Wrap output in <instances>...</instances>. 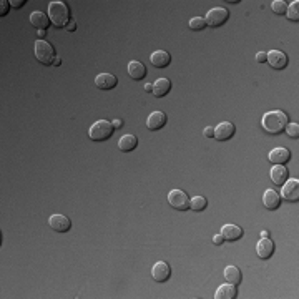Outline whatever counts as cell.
<instances>
[{"label":"cell","instance_id":"35","mask_svg":"<svg viewBox=\"0 0 299 299\" xmlns=\"http://www.w3.org/2000/svg\"><path fill=\"white\" fill-rule=\"evenodd\" d=\"M25 0H19V2H17V0H12V2H10V7H15V8H22V7H24L25 5Z\"/></svg>","mask_w":299,"mask_h":299},{"label":"cell","instance_id":"1","mask_svg":"<svg viewBox=\"0 0 299 299\" xmlns=\"http://www.w3.org/2000/svg\"><path fill=\"white\" fill-rule=\"evenodd\" d=\"M288 123H289L288 115L284 112H281V110L268 112L264 116H262V121H261V125H262V128H264L266 133L273 135V137L283 133Z\"/></svg>","mask_w":299,"mask_h":299},{"label":"cell","instance_id":"26","mask_svg":"<svg viewBox=\"0 0 299 299\" xmlns=\"http://www.w3.org/2000/svg\"><path fill=\"white\" fill-rule=\"evenodd\" d=\"M206 206H208V201L205 196H194L189 199V208H191L193 211H203Z\"/></svg>","mask_w":299,"mask_h":299},{"label":"cell","instance_id":"16","mask_svg":"<svg viewBox=\"0 0 299 299\" xmlns=\"http://www.w3.org/2000/svg\"><path fill=\"white\" fill-rule=\"evenodd\" d=\"M166 120L168 118H166V115L163 112H153V113H150V116L147 120V126H148V130L158 131L166 125Z\"/></svg>","mask_w":299,"mask_h":299},{"label":"cell","instance_id":"28","mask_svg":"<svg viewBox=\"0 0 299 299\" xmlns=\"http://www.w3.org/2000/svg\"><path fill=\"white\" fill-rule=\"evenodd\" d=\"M286 15H288V19L291 22H299V2H298V0L288 5Z\"/></svg>","mask_w":299,"mask_h":299},{"label":"cell","instance_id":"10","mask_svg":"<svg viewBox=\"0 0 299 299\" xmlns=\"http://www.w3.org/2000/svg\"><path fill=\"white\" fill-rule=\"evenodd\" d=\"M236 133V126H234L231 121H221V123L215 128V138L218 142H228L234 137Z\"/></svg>","mask_w":299,"mask_h":299},{"label":"cell","instance_id":"3","mask_svg":"<svg viewBox=\"0 0 299 299\" xmlns=\"http://www.w3.org/2000/svg\"><path fill=\"white\" fill-rule=\"evenodd\" d=\"M113 130L115 128H113V125L110 123V121L98 120L90 126L88 137H90V140H93V142H107V140L112 138Z\"/></svg>","mask_w":299,"mask_h":299},{"label":"cell","instance_id":"17","mask_svg":"<svg viewBox=\"0 0 299 299\" xmlns=\"http://www.w3.org/2000/svg\"><path fill=\"white\" fill-rule=\"evenodd\" d=\"M95 83L100 90H113L118 85V78L113 74H100L95 78Z\"/></svg>","mask_w":299,"mask_h":299},{"label":"cell","instance_id":"6","mask_svg":"<svg viewBox=\"0 0 299 299\" xmlns=\"http://www.w3.org/2000/svg\"><path fill=\"white\" fill-rule=\"evenodd\" d=\"M168 203L171 208H175L178 211L189 210V198L183 189H171L168 193Z\"/></svg>","mask_w":299,"mask_h":299},{"label":"cell","instance_id":"34","mask_svg":"<svg viewBox=\"0 0 299 299\" xmlns=\"http://www.w3.org/2000/svg\"><path fill=\"white\" fill-rule=\"evenodd\" d=\"M205 137L206 138H215V128H213V126H206V128H205Z\"/></svg>","mask_w":299,"mask_h":299},{"label":"cell","instance_id":"9","mask_svg":"<svg viewBox=\"0 0 299 299\" xmlns=\"http://www.w3.org/2000/svg\"><path fill=\"white\" fill-rule=\"evenodd\" d=\"M268 55V62L271 69L274 70H284L288 67V55L284 52H279V50H271L269 53H266Z\"/></svg>","mask_w":299,"mask_h":299},{"label":"cell","instance_id":"20","mask_svg":"<svg viewBox=\"0 0 299 299\" xmlns=\"http://www.w3.org/2000/svg\"><path fill=\"white\" fill-rule=\"evenodd\" d=\"M221 234H223L224 241H238L243 238V229L236 224H224L221 228Z\"/></svg>","mask_w":299,"mask_h":299},{"label":"cell","instance_id":"14","mask_svg":"<svg viewBox=\"0 0 299 299\" xmlns=\"http://www.w3.org/2000/svg\"><path fill=\"white\" fill-rule=\"evenodd\" d=\"M147 74H148V70H147V67H145L143 62H140V60H131V62L128 63V75H130L133 80L142 81L145 76H147Z\"/></svg>","mask_w":299,"mask_h":299},{"label":"cell","instance_id":"24","mask_svg":"<svg viewBox=\"0 0 299 299\" xmlns=\"http://www.w3.org/2000/svg\"><path fill=\"white\" fill-rule=\"evenodd\" d=\"M224 279H226V283H231V284H234V286H238V284L243 281L241 269H238L236 266H226Z\"/></svg>","mask_w":299,"mask_h":299},{"label":"cell","instance_id":"23","mask_svg":"<svg viewBox=\"0 0 299 299\" xmlns=\"http://www.w3.org/2000/svg\"><path fill=\"white\" fill-rule=\"evenodd\" d=\"M236 294H238L236 286L231 284V283H226V284H221V286L216 289L215 298L216 299H234L236 298Z\"/></svg>","mask_w":299,"mask_h":299},{"label":"cell","instance_id":"19","mask_svg":"<svg viewBox=\"0 0 299 299\" xmlns=\"http://www.w3.org/2000/svg\"><path fill=\"white\" fill-rule=\"evenodd\" d=\"M262 203H264V206L268 208L269 211L278 210L281 206V194L278 191H274V189H266L264 194H262Z\"/></svg>","mask_w":299,"mask_h":299},{"label":"cell","instance_id":"31","mask_svg":"<svg viewBox=\"0 0 299 299\" xmlns=\"http://www.w3.org/2000/svg\"><path fill=\"white\" fill-rule=\"evenodd\" d=\"M8 8H10V2H7V0H2L0 2V15L5 17L8 13Z\"/></svg>","mask_w":299,"mask_h":299},{"label":"cell","instance_id":"38","mask_svg":"<svg viewBox=\"0 0 299 299\" xmlns=\"http://www.w3.org/2000/svg\"><path fill=\"white\" fill-rule=\"evenodd\" d=\"M53 65H55V67L62 65V58H60V57H57V58H55V62H53Z\"/></svg>","mask_w":299,"mask_h":299},{"label":"cell","instance_id":"32","mask_svg":"<svg viewBox=\"0 0 299 299\" xmlns=\"http://www.w3.org/2000/svg\"><path fill=\"white\" fill-rule=\"evenodd\" d=\"M213 243L216 244V246H220V244H223L224 243V238H223V234H215V236H213Z\"/></svg>","mask_w":299,"mask_h":299},{"label":"cell","instance_id":"40","mask_svg":"<svg viewBox=\"0 0 299 299\" xmlns=\"http://www.w3.org/2000/svg\"><path fill=\"white\" fill-rule=\"evenodd\" d=\"M45 34H47V30H38V37H45Z\"/></svg>","mask_w":299,"mask_h":299},{"label":"cell","instance_id":"30","mask_svg":"<svg viewBox=\"0 0 299 299\" xmlns=\"http://www.w3.org/2000/svg\"><path fill=\"white\" fill-rule=\"evenodd\" d=\"M286 133H288V137L289 138H299V125L298 123H291V121H289V123L286 125Z\"/></svg>","mask_w":299,"mask_h":299},{"label":"cell","instance_id":"12","mask_svg":"<svg viewBox=\"0 0 299 299\" xmlns=\"http://www.w3.org/2000/svg\"><path fill=\"white\" fill-rule=\"evenodd\" d=\"M268 160L271 163H274V165H286V163L291 160V151L284 147H278L269 151Z\"/></svg>","mask_w":299,"mask_h":299},{"label":"cell","instance_id":"29","mask_svg":"<svg viewBox=\"0 0 299 299\" xmlns=\"http://www.w3.org/2000/svg\"><path fill=\"white\" fill-rule=\"evenodd\" d=\"M271 10L278 13V15H283V13H286L288 10V3L284 2V0H274V2L271 3Z\"/></svg>","mask_w":299,"mask_h":299},{"label":"cell","instance_id":"4","mask_svg":"<svg viewBox=\"0 0 299 299\" xmlns=\"http://www.w3.org/2000/svg\"><path fill=\"white\" fill-rule=\"evenodd\" d=\"M34 53H35V58H37L40 63H43V65H53L55 58L58 57L55 53L53 45L45 42V40H38V42L35 43Z\"/></svg>","mask_w":299,"mask_h":299},{"label":"cell","instance_id":"2","mask_svg":"<svg viewBox=\"0 0 299 299\" xmlns=\"http://www.w3.org/2000/svg\"><path fill=\"white\" fill-rule=\"evenodd\" d=\"M48 19L55 27H60V29H65L69 25L70 19V7L67 2H62V0H55V2L48 3Z\"/></svg>","mask_w":299,"mask_h":299},{"label":"cell","instance_id":"21","mask_svg":"<svg viewBox=\"0 0 299 299\" xmlns=\"http://www.w3.org/2000/svg\"><path fill=\"white\" fill-rule=\"evenodd\" d=\"M50 24H52V22H50L48 15H45L43 12H38V10H37V12L30 13V25L34 27V29H37V30H47Z\"/></svg>","mask_w":299,"mask_h":299},{"label":"cell","instance_id":"27","mask_svg":"<svg viewBox=\"0 0 299 299\" xmlns=\"http://www.w3.org/2000/svg\"><path fill=\"white\" fill-rule=\"evenodd\" d=\"M188 27H189V30L201 32V30L206 29V22H205L203 17H193V19L188 22Z\"/></svg>","mask_w":299,"mask_h":299},{"label":"cell","instance_id":"39","mask_svg":"<svg viewBox=\"0 0 299 299\" xmlns=\"http://www.w3.org/2000/svg\"><path fill=\"white\" fill-rule=\"evenodd\" d=\"M145 90H147V92H153V85L147 83V85H145Z\"/></svg>","mask_w":299,"mask_h":299},{"label":"cell","instance_id":"13","mask_svg":"<svg viewBox=\"0 0 299 299\" xmlns=\"http://www.w3.org/2000/svg\"><path fill=\"white\" fill-rule=\"evenodd\" d=\"M271 181L276 185V187H283L284 183L289 180V171L286 168V165H274L273 168H271Z\"/></svg>","mask_w":299,"mask_h":299},{"label":"cell","instance_id":"5","mask_svg":"<svg viewBox=\"0 0 299 299\" xmlns=\"http://www.w3.org/2000/svg\"><path fill=\"white\" fill-rule=\"evenodd\" d=\"M228 20H229V12H228V8H224V7L211 8L205 17L206 25L213 27V29H218V27L224 25Z\"/></svg>","mask_w":299,"mask_h":299},{"label":"cell","instance_id":"11","mask_svg":"<svg viewBox=\"0 0 299 299\" xmlns=\"http://www.w3.org/2000/svg\"><path fill=\"white\" fill-rule=\"evenodd\" d=\"M151 278L156 281V283H166L171 278V268L168 262L165 261H158L151 269Z\"/></svg>","mask_w":299,"mask_h":299},{"label":"cell","instance_id":"15","mask_svg":"<svg viewBox=\"0 0 299 299\" xmlns=\"http://www.w3.org/2000/svg\"><path fill=\"white\" fill-rule=\"evenodd\" d=\"M150 62H151V65L156 67V69H166L171 63V55L168 52H165V50H156V52L151 53Z\"/></svg>","mask_w":299,"mask_h":299},{"label":"cell","instance_id":"8","mask_svg":"<svg viewBox=\"0 0 299 299\" xmlns=\"http://www.w3.org/2000/svg\"><path fill=\"white\" fill-rule=\"evenodd\" d=\"M48 224H50V228L55 229L57 233H67V231H70V228H72V221L69 216L58 215V213L50 216Z\"/></svg>","mask_w":299,"mask_h":299},{"label":"cell","instance_id":"36","mask_svg":"<svg viewBox=\"0 0 299 299\" xmlns=\"http://www.w3.org/2000/svg\"><path fill=\"white\" fill-rule=\"evenodd\" d=\"M65 30H67V32H74V30H76V22H75V20H70L69 25L65 27Z\"/></svg>","mask_w":299,"mask_h":299},{"label":"cell","instance_id":"18","mask_svg":"<svg viewBox=\"0 0 299 299\" xmlns=\"http://www.w3.org/2000/svg\"><path fill=\"white\" fill-rule=\"evenodd\" d=\"M256 253L261 260H269L274 255V243L269 238H262L260 243L256 244Z\"/></svg>","mask_w":299,"mask_h":299},{"label":"cell","instance_id":"37","mask_svg":"<svg viewBox=\"0 0 299 299\" xmlns=\"http://www.w3.org/2000/svg\"><path fill=\"white\" fill-rule=\"evenodd\" d=\"M113 128H121V126H123V121L121 120H113Z\"/></svg>","mask_w":299,"mask_h":299},{"label":"cell","instance_id":"7","mask_svg":"<svg viewBox=\"0 0 299 299\" xmlns=\"http://www.w3.org/2000/svg\"><path fill=\"white\" fill-rule=\"evenodd\" d=\"M281 196L286 201L296 203L299 201V181L298 180H288L286 183L283 185V189H281Z\"/></svg>","mask_w":299,"mask_h":299},{"label":"cell","instance_id":"22","mask_svg":"<svg viewBox=\"0 0 299 299\" xmlns=\"http://www.w3.org/2000/svg\"><path fill=\"white\" fill-rule=\"evenodd\" d=\"M171 90V81L168 78H158L155 83H153V95L156 98H163L170 93Z\"/></svg>","mask_w":299,"mask_h":299},{"label":"cell","instance_id":"41","mask_svg":"<svg viewBox=\"0 0 299 299\" xmlns=\"http://www.w3.org/2000/svg\"><path fill=\"white\" fill-rule=\"evenodd\" d=\"M261 236H262V238H269L268 231H262V233H261Z\"/></svg>","mask_w":299,"mask_h":299},{"label":"cell","instance_id":"25","mask_svg":"<svg viewBox=\"0 0 299 299\" xmlns=\"http://www.w3.org/2000/svg\"><path fill=\"white\" fill-rule=\"evenodd\" d=\"M137 147H138V138L135 137V135H123L118 142V148L125 153L133 151Z\"/></svg>","mask_w":299,"mask_h":299},{"label":"cell","instance_id":"33","mask_svg":"<svg viewBox=\"0 0 299 299\" xmlns=\"http://www.w3.org/2000/svg\"><path fill=\"white\" fill-rule=\"evenodd\" d=\"M266 60H268V55H266V52H260L256 55V62L258 63H266Z\"/></svg>","mask_w":299,"mask_h":299}]
</instances>
